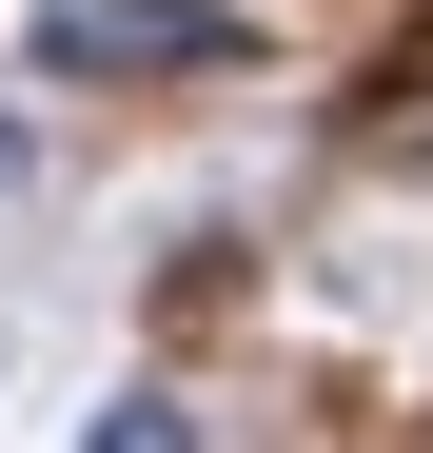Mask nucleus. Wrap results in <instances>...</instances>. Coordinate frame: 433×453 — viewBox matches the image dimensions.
<instances>
[{"label":"nucleus","mask_w":433,"mask_h":453,"mask_svg":"<svg viewBox=\"0 0 433 453\" xmlns=\"http://www.w3.org/2000/svg\"><path fill=\"white\" fill-rule=\"evenodd\" d=\"M20 178H40V138H20V119H0V197H20Z\"/></svg>","instance_id":"nucleus-3"},{"label":"nucleus","mask_w":433,"mask_h":453,"mask_svg":"<svg viewBox=\"0 0 433 453\" xmlns=\"http://www.w3.org/2000/svg\"><path fill=\"white\" fill-rule=\"evenodd\" d=\"M40 59L59 80H237L256 20L237 0H40Z\"/></svg>","instance_id":"nucleus-1"},{"label":"nucleus","mask_w":433,"mask_h":453,"mask_svg":"<svg viewBox=\"0 0 433 453\" xmlns=\"http://www.w3.org/2000/svg\"><path fill=\"white\" fill-rule=\"evenodd\" d=\"M80 453H197V414H178V395H158V374H138V395H118V414H99V434H80Z\"/></svg>","instance_id":"nucleus-2"}]
</instances>
